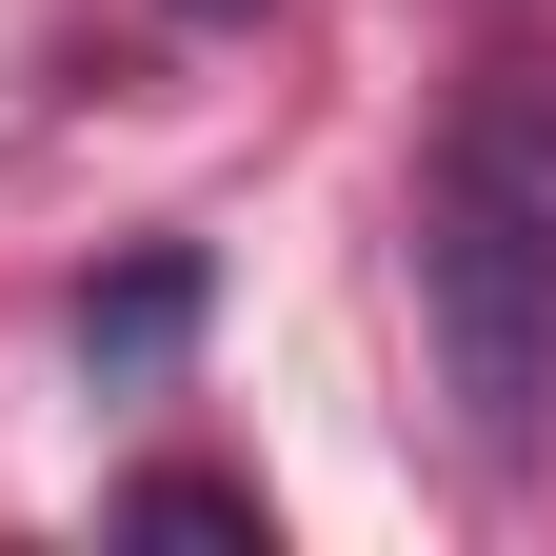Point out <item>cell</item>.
Instances as JSON below:
<instances>
[{
	"label": "cell",
	"instance_id": "cell-3",
	"mask_svg": "<svg viewBox=\"0 0 556 556\" xmlns=\"http://www.w3.org/2000/svg\"><path fill=\"white\" fill-rule=\"evenodd\" d=\"M119 517H139V536H219V556H258V497H239V477H139Z\"/></svg>",
	"mask_w": 556,
	"mask_h": 556
},
{
	"label": "cell",
	"instance_id": "cell-2",
	"mask_svg": "<svg viewBox=\"0 0 556 556\" xmlns=\"http://www.w3.org/2000/svg\"><path fill=\"white\" fill-rule=\"evenodd\" d=\"M179 338H199V258H119L100 299H80V378L139 397V378H179Z\"/></svg>",
	"mask_w": 556,
	"mask_h": 556
},
{
	"label": "cell",
	"instance_id": "cell-1",
	"mask_svg": "<svg viewBox=\"0 0 556 556\" xmlns=\"http://www.w3.org/2000/svg\"><path fill=\"white\" fill-rule=\"evenodd\" d=\"M417 338H438L457 438L536 477L556 438V80H477L417 179Z\"/></svg>",
	"mask_w": 556,
	"mask_h": 556
},
{
	"label": "cell",
	"instance_id": "cell-4",
	"mask_svg": "<svg viewBox=\"0 0 556 556\" xmlns=\"http://www.w3.org/2000/svg\"><path fill=\"white\" fill-rule=\"evenodd\" d=\"M179 21H239V0H179Z\"/></svg>",
	"mask_w": 556,
	"mask_h": 556
}]
</instances>
